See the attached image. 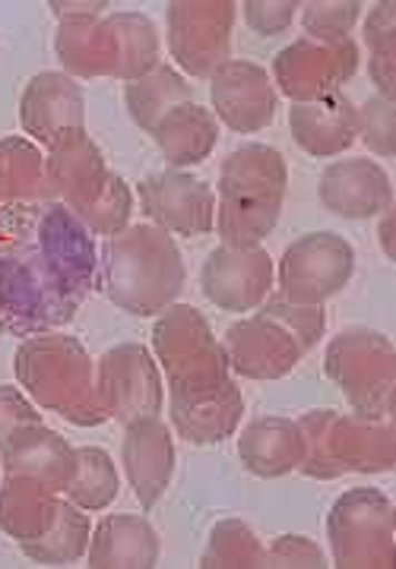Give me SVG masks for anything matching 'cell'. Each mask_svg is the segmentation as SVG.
Listing matches in <instances>:
<instances>
[{
	"label": "cell",
	"mask_w": 396,
	"mask_h": 569,
	"mask_svg": "<svg viewBox=\"0 0 396 569\" xmlns=\"http://www.w3.org/2000/svg\"><path fill=\"white\" fill-rule=\"evenodd\" d=\"M96 284L99 250L73 209L58 200L0 206V332H58Z\"/></svg>",
	"instance_id": "obj_1"
},
{
	"label": "cell",
	"mask_w": 396,
	"mask_h": 569,
	"mask_svg": "<svg viewBox=\"0 0 396 569\" xmlns=\"http://www.w3.org/2000/svg\"><path fill=\"white\" fill-rule=\"evenodd\" d=\"M185 279L181 250L159 224H127L99 253L105 298L133 317H159L178 301Z\"/></svg>",
	"instance_id": "obj_2"
},
{
	"label": "cell",
	"mask_w": 396,
	"mask_h": 569,
	"mask_svg": "<svg viewBox=\"0 0 396 569\" xmlns=\"http://www.w3.org/2000/svg\"><path fill=\"white\" fill-rule=\"evenodd\" d=\"M289 168L279 149L245 142L219 168L216 228L226 247H260L286 203Z\"/></svg>",
	"instance_id": "obj_3"
},
{
	"label": "cell",
	"mask_w": 396,
	"mask_h": 569,
	"mask_svg": "<svg viewBox=\"0 0 396 569\" xmlns=\"http://www.w3.org/2000/svg\"><path fill=\"white\" fill-rule=\"evenodd\" d=\"M13 373L36 406L61 415L63 421L77 427L108 421L96 387V365L80 339L63 332L29 336L13 355Z\"/></svg>",
	"instance_id": "obj_4"
},
{
	"label": "cell",
	"mask_w": 396,
	"mask_h": 569,
	"mask_svg": "<svg viewBox=\"0 0 396 569\" xmlns=\"http://www.w3.org/2000/svg\"><path fill=\"white\" fill-rule=\"evenodd\" d=\"M327 329L324 305H293L270 298L245 320L226 329V361L229 370L248 380H283L301 365Z\"/></svg>",
	"instance_id": "obj_5"
},
{
	"label": "cell",
	"mask_w": 396,
	"mask_h": 569,
	"mask_svg": "<svg viewBox=\"0 0 396 569\" xmlns=\"http://www.w3.org/2000/svg\"><path fill=\"white\" fill-rule=\"evenodd\" d=\"M152 351L162 365L171 396H200L229 380L226 348L207 317L190 305H171L152 326Z\"/></svg>",
	"instance_id": "obj_6"
},
{
	"label": "cell",
	"mask_w": 396,
	"mask_h": 569,
	"mask_svg": "<svg viewBox=\"0 0 396 569\" xmlns=\"http://www.w3.org/2000/svg\"><path fill=\"white\" fill-rule=\"evenodd\" d=\"M324 370L355 411L394 415L396 348L390 336L368 326L343 329L324 351Z\"/></svg>",
	"instance_id": "obj_7"
},
{
	"label": "cell",
	"mask_w": 396,
	"mask_h": 569,
	"mask_svg": "<svg viewBox=\"0 0 396 569\" xmlns=\"http://www.w3.org/2000/svg\"><path fill=\"white\" fill-rule=\"evenodd\" d=\"M330 553L339 569H390L396 560V516L384 490L353 488L327 512Z\"/></svg>",
	"instance_id": "obj_8"
},
{
	"label": "cell",
	"mask_w": 396,
	"mask_h": 569,
	"mask_svg": "<svg viewBox=\"0 0 396 569\" xmlns=\"http://www.w3.org/2000/svg\"><path fill=\"white\" fill-rule=\"evenodd\" d=\"M238 3L231 0H171L166 10L168 51L194 77L209 80L231 61V26Z\"/></svg>",
	"instance_id": "obj_9"
},
{
	"label": "cell",
	"mask_w": 396,
	"mask_h": 569,
	"mask_svg": "<svg viewBox=\"0 0 396 569\" xmlns=\"http://www.w3.org/2000/svg\"><path fill=\"white\" fill-rule=\"evenodd\" d=\"M358 70V44L349 39H324V36H298L286 44L273 61V86L286 99L314 102L330 92H339Z\"/></svg>",
	"instance_id": "obj_10"
},
{
	"label": "cell",
	"mask_w": 396,
	"mask_h": 569,
	"mask_svg": "<svg viewBox=\"0 0 396 569\" xmlns=\"http://www.w3.org/2000/svg\"><path fill=\"white\" fill-rule=\"evenodd\" d=\"M355 272V247L334 231H311L286 247L279 260V298L293 305H324Z\"/></svg>",
	"instance_id": "obj_11"
},
{
	"label": "cell",
	"mask_w": 396,
	"mask_h": 569,
	"mask_svg": "<svg viewBox=\"0 0 396 569\" xmlns=\"http://www.w3.org/2000/svg\"><path fill=\"white\" fill-rule=\"evenodd\" d=\"M96 387L108 421L133 425L143 418H159L166 406L162 373L147 346L125 342L105 351L96 365Z\"/></svg>",
	"instance_id": "obj_12"
},
{
	"label": "cell",
	"mask_w": 396,
	"mask_h": 569,
	"mask_svg": "<svg viewBox=\"0 0 396 569\" xmlns=\"http://www.w3.org/2000/svg\"><path fill=\"white\" fill-rule=\"evenodd\" d=\"M140 206L168 234L200 238L216 228V190L188 171H156L140 181Z\"/></svg>",
	"instance_id": "obj_13"
},
{
	"label": "cell",
	"mask_w": 396,
	"mask_h": 569,
	"mask_svg": "<svg viewBox=\"0 0 396 569\" xmlns=\"http://www.w3.org/2000/svg\"><path fill=\"white\" fill-rule=\"evenodd\" d=\"M273 257L264 247H216L204 263L200 284L209 305L229 313L257 310L270 298Z\"/></svg>",
	"instance_id": "obj_14"
},
{
	"label": "cell",
	"mask_w": 396,
	"mask_h": 569,
	"mask_svg": "<svg viewBox=\"0 0 396 569\" xmlns=\"http://www.w3.org/2000/svg\"><path fill=\"white\" fill-rule=\"evenodd\" d=\"M209 99L216 121L235 133H257L270 127L279 108V92L270 73L254 61H226L209 77Z\"/></svg>",
	"instance_id": "obj_15"
},
{
	"label": "cell",
	"mask_w": 396,
	"mask_h": 569,
	"mask_svg": "<svg viewBox=\"0 0 396 569\" xmlns=\"http://www.w3.org/2000/svg\"><path fill=\"white\" fill-rule=\"evenodd\" d=\"M22 130L39 146H55L63 137L86 130V96L80 82L58 70H44L26 82L20 99Z\"/></svg>",
	"instance_id": "obj_16"
},
{
	"label": "cell",
	"mask_w": 396,
	"mask_h": 569,
	"mask_svg": "<svg viewBox=\"0 0 396 569\" xmlns=\"http://www.w3.org/2000/svg\"><path fill=\"white\" fill-rule=\"evenodd\" d=\"M317 197L327 212H334L339 219L362 222V219H375L384 209H390L394 183L375 159H339L324 168L320 183H317Z\"/></svg>",
	"instance_id": "obj_17"
},
{
	"label": "cell",
	"mask_w": 396,
	"mask_h": 569,
	"mask_svg": "<svg viewBox=\"0 0 396 569\" xmlns=\"http://www.w3.org/2000/svg\"><path fill=\"white\" fill-rule=\"evenodd\" d=\"M330 456L336 475H384L396 466L394 415L336 411L330 427Z\"/></svg>",
	"instance_id": "obj_18"
},
{
	"label": "cell",
	"mask_w": 396,
	"mask_h": 569,
	"mask_svg": "<svg viewBox=\"0 0 396 569\" xmlns=\"http://www.w3.org/2000/svg\"><path fill=\"white\" fill-rule=\"evenodd\" d=\"M121 462H125L127 481L143 512L156 507L166 497L171 475H175V440L166 421L143 418L125 430L121 443Z\"/></svg>",
	"instance_id": "obj_19"
},
{
	"label": "cell",
	"mask_w": 396,
	"mask_h": 569,
	"mask_svg": "<svg viewBox=\"0 0 396 569\" xmlns=\"http://www.w3.org/2000/svg\"><path fill=\"white\" fill-rule=\"evenodd\" d=\"M44 174H48L51 200H58L80 216L108 181V164L96 140L86 130H77L48 149Z\"/></svg>",
	"instance_id": "obj_20"
},
{
	"label": "cell",
	"mask_w": 396,
	"mask_h": 569,
	"mask_svg": "<svg viewBox=\"0 0 396 569\" xmlns=\"http://www.w3.org/2000/svg\"><path fill=\"white\" fill-rule=\"evenodd\" d=\"M55 54L63 73L73 80H102L121 77V36L115 17L99 20L58 22L55 32Z\"/></svg>",
	"instance_id": "obj_21"
},
{
	"label": "cell",
	"mask_w": 396,
	"mask_h": 569,
	"mask_svg": "<svg viewBox=\"0 0 396 569\" xmlns=\"http://www.w3.org/2000/svg\"><path fill=\"white\" fill-rule=\"evenodd\" d=\"M289 130H293V140L308 156L334 159L358 140V108L346 92H330L314 102H298L289 108Z\"/></svg>",
	"instance_id": "obj_22"
},
{
	"label": "cell",
	"mask_w": 396,
	"mask_h": 569,
	"mask_svg": "<svg viewBox=\"0 0 396 569\" xmlns=\"http://www.w3.org/2000/svg\"><path fill=\"white\" fill-rule=\"evenodd\" d=\"M171 427L194 447H209L235 437L245 418V396L231 380L200 396H171Z\"/></svg>",
	"instance_id": "obj_23"
},
{
	"label": "cell",
	"mask_w": 396,
	"mask_h": 569,
	"mask_svg": "<svg viewBox=\"0 0 396 569\" xmlns=\"http://www.w3.org/2000/svg\"><path fill=\"white\" fill-rule=\"evenodd\" d=\"M89 569H152L159 563V535L147 516H105L89 535Z\"/></svg>",
	"instance_id": "obj_24"
},
{
	"label": "cell",
	"mask_w": 396,
	"mask_h": 569,
	"mask_svg": "<svg viewBox=\"0 0 396 569\" xmlns=\"http://www.w3.org/2000/svg\"><path fill=\"white\" fill-rule=\"evenodd\" d=\"M0 462H3V471H10V475L39 478L55 493H63L77 471V449L70 447L58 430L39 425L26 430L13 447L3 449Z\"/></svg>",
	"instance_id": "obj_25"
},
{
	"label": "cell",
	"mask_w": 396,
	"mask_h": 569,
	"mask_svg": "<svg viewBox=\"0 0 396 569\" xmlns=\"http://www.w3.org/2000/svg\"><path fill=\"white\" fill-rule=\"evenodd\" d=\"M58 493L29 475L3 471L0 481V531L10 535L17 545L36 541L51 529L58 516Z\"/></svg>",
	"instance_id": "obj_26"
},
{
	"label": "cell",
	"mask_w": 396,
	"mask_h": 569,
	"mask_svg": "<svg viewBox=\"0 0 396 569\" xmlns=\"http://www.w3.org/2000/svg\"><path fill=\"white\" fill-rule=\"evenodd\" d=\"M238 459L257 478H283L301 466V433L289 418H257L238 437Z\"/></svg>",
	"instance_id": "obj_27"
},
{
	"label": "cell",
	"mask_w": 396,
	"mask_h": 569,
	"mask_svg": "<svg viewBox=\"0 0 396 569\" xmlns=\"http://www.w3.org/2000/svg\"><path fill=\"white\" fill-rule=\"evenodd\" d=\"M152 140L159 146V152L166 156V162L181 171L190 164L207 162L212 156V149L219 142V121L204 104H178L152 130Z\"/></svg>",
	"instance_id": "obj_28"
},
{
	"label": "cell",
	"mask_w": 396,
	"mask_h": 569,
	"mask_svg": "<svg viewBox=\"0 0 396 569\" xmlns=\"http://www.w3.org/2000/svg\"><path fill=\"white\" fill-rule=\"evenodd\" d=\"M188 102H197L194 99V86L175 67H168V63L152 67L147 77L127 82L125 89V104L127 111H130V118H133V123L140 130H147L149 137H152V130L162 123L166 114H171L178 104Z\"/></svg>",
	"instance_id": "obj_29"
},
{
	"label": "cell",
	"mask_w": 396,
	"mask_h": 569,
	"mask_svg": "<svg viewBox=\"0 0 396 569\" xmlns=\"http://www.w3.org/2000/svg\"><path fill=\"white\" fill-rule=\"evenodd\" d=\"M51 200L42 149L26 137L0 140V206Z\"/></svg>",
	"instance_id": "obj_30"
},
{
	"label": "cell",
	"mask_w": 396,
	"mask_h": 569,
	"mask_svg": "<svg viewBox=\"0 0 396 569\" xmlns=\"http://www.w3.org/2000/svg\"><path fill=\"white\" fill-rule=\"evenodd\" d=\"M89 535H92V529H89L86 509L70 503V500H61L51 529L44 531L42 538L26 541L20 548L36 563H44V567H67V563H77L80 557H86Z\"/></svg>",
	"instance_id": "obj_31"
},
{
	"label": "cell",
	"mask_w": 396,
	"mask_h": 569,
	"mask_svg": "<svg viewBox=\"0 0 396 569\" xmlns=\"http://www.w3.org/2000/svg\"><path fill=\"white\" fill-rule=\"evenodd\" d=\"M118 490H121V481H118L115 459L99 447L77 449V471H73L70 488L63 490L67 500L86 512H99L118 500Z\"/></svg>",
	"instance_id": "obj_32"
},
{
	"label": "cell",
	"mask_w": 396,
	"mask_h": 569,
	"mask_svg": "<svg viewBox=\"0 0 396 569\" xmlns=\"http://www.w3.org/2000/svg\"><path fill=\"white\" fill-rule=\"evenodd\" d=\"M264 545L241 519H222L209 531L207 550L200 557L204 569H257L264 567Z\"/></svg>",
	"instance_id": "obj_33"
},
{
	"label": "cell",
	"mask_w": 396,
	"mask_h": 569,
	"mask_svg": "<svg viewBox=\"0 0 396 569\" xmlns=\"http://www.w3.org/2000/svg\"><path fill=\"white\" fill-rule=\"evenodd\" d=\"M130 212H133V193L121 174L108 171V181L99 190V197L86 206L80 212V222L92 231V234H105L115 238L130 224Z\"/></svg>",
	"instance_id": "obj_34"
},
{
	"label": "cell",
	"mask_w": 396,
	"mask_h": 569,
	"mask_svg": "<svg viewBox=\"0 0 396 569\" xmlns=\"http://www.w3.org/2000/svg\"><path fill=\"white\" fill-rule=\"evenodd\" d=\"M362 0H308L301 3V26L308 36L349 39L353 26L362 17Z\"/></svg>",
	"instance_id": "obj_35"
},
{
	"label": "cell",
	"mask_w": 396,
	"mask_h": 569,
	"mask_svg": "<svg viewBox=\"0 0 396 569\" xmlns=\"http://www.w3.org/2000/svg\"><path fill=\"white\" fill-rule=\"evenodd\" d=\"M358 137L362 142L380 156V159H390L394 156V102L384 99V96H372L368 102L358 108Z\"/></svg>",
	"instance_id": "obj_36"
},
{
	"label": "cell",
	"mask_w": 396,
	"mask_h": 569,
	"mask_svg": "<svg viewBox=\"0 0 396 569\" xmlns=\"http://www.w3.org/2000/svg\"><path fill=\"white\" fill-rule=\"evenodd\" d=\"M42 425V411L17 387H0V452L10 449L26 430Z\"/></svg>",
	"instance_id": "obj_37"
},
{
	"label": "cell",
	"mask_w": 396,
	"mask_h": 569,
	"mask_svg": "<svg viewBox=\"0 0 396 569\" xmlns=\"http://www.w3.org/2000/svg\"><path fill=\"white\" fill-rule=\"evenodd\" d=\"M264 567L270 569H324L327 557L305 535H279L270 548L264 550Z\"/></svg>",
	"instance_id": "obj_38"
},
{
	"label": "cell",
	"mask_w": 396,
	"mask_h": 569,
	"mask_svg": "<svg viewBox=\"0 0 396 569\" xmlns=\"http://www.w3.org/2000/svg\"><path fill=\"white\" fill-rule=\"evenodd\" d=\"M245 22L257 36L270 39V36H283L295 22L298 13V0H245Z\"/></svg>",
	"instance_id": "obj_39"
},
{
	"label": "cell",
	"mask_w": 396,
	"mask_h": 569,
	"mask_svg": "<svg viewBox=\"0 0 396 569\" xmlns=\"http://www.w3.org/2000/svg\"><path fill=\"white\" fill-rule=\"evenodd\" d=\"M365 41L372 48V58H396V7L390 0L372 7L365 20Z\"/></svg>",
	"instance_id": "obj_40"
},
{
	"label": "cell",
	"mask_w": 396,
	"mask_h": 569,
	"mask_svg": "<svg viewBox=\"0 0 396 569\" xmlns=\"http://www.w3.org/2000/svg\"><path fill=\"white\" fill-rule=\"evenodd\" d=\"M51 13L58 17V22L67 20H99L105 17V10L111 7L108 0H51L48 3Z\"/></svg>",
	"instance_id": "obj_41"
},
{
	"label": "cell",
	"mask_w": 396,
	"mask_h": 569,
	"mask_svg": "<svg viewBox=\"0 0 396 569\" xmlns=\"http://www.w3.org/2000/svg\"><path fill=\"white\" fill-rule=\"evenodd\" d=\"M380 216H384V222H380V247L394 260V209H384Z\"/></svg>",
	"instance_id": "obj_42"
}]
</instances>
